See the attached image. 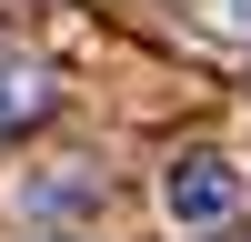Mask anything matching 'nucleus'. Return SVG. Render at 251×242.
<instances>
[{
    "mask_svg": "<svg viewBox=\"0 0 251 242\" xmlns=\"http://www.w3.org/2000/svg\"><path fill=\"white\" fill-rule=\"evenodd\" d=\"M71 202H91V172L80 161H50V182H30V212H71Z\"/></svg>",
    "mask_w": 251,
    "mask_h": 242,
    "instance_id": "nucleus-3",
    "label": "nucleus"
},
{
    "mask_svg": "<svg viewBox=\"0 0 251 242\" xmlns=\"http://www.w3.org/2000/svg\"><path fill=\"white\" fill-rule=\"evenodd\" d=\"M241 192H251V182H241V161H231V151H181L171 172H161V212H171L181 232L231 222V212H241Z\"/></svg>",
    "mask_w": 251,
    "mask_h": 242,
    "instance_id": "nucleus-1",
    "label": "nucleus"
},
{
    "mask_svg": "<svg viewBox=\"0 0 251 242\" xmlns=\"http://www.w3.org/2000/svg\"><path fill=\"white\" fill-rule=\"evenodd\" d=\"M40 101H50V71H40L30 51H0V131H20Z\"/></svg>",
    "mask_w": 251,
    "mask_h": 242,
    "instance_id": "nucleus-2",
    "label": "nucleus"
},
{
    "mask_svg": "<svg viewBox=\"0 0 251 242\" xmlns=\"http://www.w3.org/2000/svg\"><path fill=\"white\" fill-rule=\"evenodd\" d=\"M191 20L211 40H251V0H191Z\"/></svg>",
    "mask_w": 251,
    "mask_h": 242,
    "instance_id": "nucleus-4",
    "label": "nucleus"
}]
</instances>
